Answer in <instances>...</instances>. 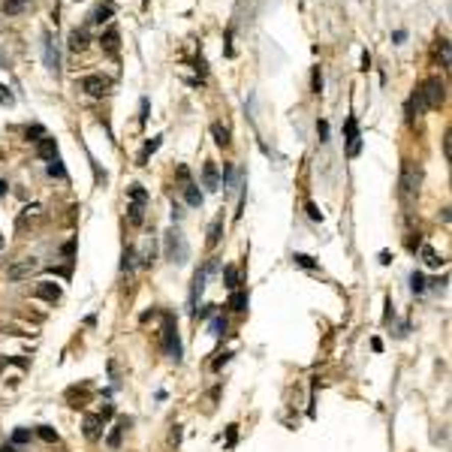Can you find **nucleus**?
Returning a JSON list of instances; mask_svg holds the SVG:
<instances>
[{
	"mask_svg": "<svg viewBox=\"0 0 452 452\" xmlns=\"http://www.w3.org/2000/svg\"><path fill=\"white\" fill-rule=\"evenodd\" d=\"M419 184H422V169L413 160H404V166H401V181H398V193L404 199V205H410L416 199Z\"/></svg>",
	"mask_w": 452,
	"mask_h": 452,
	"instance_id": "nucleus-1",
	"label": "nucleus"
},
{
	"mask_svg": "<svg viewBox=\"0 0 452 452\" xmlns=\"http://www.w3.org/2000/svg\"><path fill=\"white\" fill-rule=\"evenodd\" d=\"M163 250H166V259L169 262H178V265H184L187 259H190V247H187V238H184V232L181 229H166V235H163Z\"/></svg>",
	"mask_w": 452,
	"mask_h": 452,
	"instance_id": "nucleus-2",
	"label": "nucleus"
},
{
	"mask_svg": "<svg viewBox=\"0 0 452 452\" xmlns=\"http://www.w3.org/2000/svg\"><path fill=\"white\" fill-rule=\"evenodd\" d=\"M416 91H419L425 109H440V106H443V99H446V85H443V79H440V76L425 79Z\"/></svg>",
	"mask_w": 452,
	"mask_h": 452,
	"instance_id": "nucleus-3",
	"label": "nucleus"
},
{
	"mask_svg": "<svg viewBox=\"0 0 452 452\" xmlns=\"http://www.w3.org/2000/svg\"><path fill=\"white\" fill-rule=\"evenodd\" d=\"M163 350L169 359L181 362V338H178V323L172 314H163Z\"/></svg>",
	"mask_w": 452,
	"mask_h": 452,
	"instance_id": "nucleus-4",
	"label": "nucleus"
},
{
	"mask_svg": "<svg viewBox=\"0 0 452 452\" xmlns=\"http://www.w3.org/2000/svg\"><path fill=\"white\" fill-rule=\"evenodd\" d=\"M79 88H82L88 97H103V94H109L112 82H109L106 76H85V79L79 82Z\"/></svg>",
	"mask_w": 452,
	"mask_h": 452,
	"instance_id": "nucleus-5",
	"label": "nucleus"
},
{
	"mask_svg": "<svg viewBox=\"0 0 452 452\" xmlns=\"http://www.w3.org/2000/svg\"><path fill=\"white\" fill-rule=\"evenodd\" d=\"M36 268H39V262L33 257H28V259H21V262L6 265V278H9V281H24V278H31Z\"/></svg>",
	"mask_w": 452,
	"mask_h": 452,
	"instance_id": "nucleus-6",
	"label": "nucleus"
},
{
	"mask_svg": "<svg viewBox=\"0 0 452 452\" xmlns=\"http://www.w3.org/2000/svg\"><path fill=\"white\" fill-rule=\"evenodd\" d=\"M42 58H45V66H48L55 76L61 72V52H58V45H55V39H52L48 33L42 36Z\"/></svg>",
	"mask_w": 452,
	"mask_h": 452,
	"instance_id": "nucleus-7",
	"label": "nucleus"
},
{
	"mask_svg": "<svg viewBox=\"0 0 452 452\" xmlns=\"http://www.w3.org/2000/svg\"><path fill=\"white\" fill-rule=\"evenodd\" d=\"M344 133H347V154H350V157H356V154L362 151V136H359V121H356L353 115L347 118Z\"/></svg>",
	"mask_w": 452,
	"mask_h": 452,
	"instance_id": "nucleus-8",
	"label": "nucleus"
},
{
	"mask_svg": "<svg viewBox=\"0 0 452 452\" xmlns=\"http://www.w3.org/2000/svg\"><path fill=\"white\" fill-rule=\"evenodd\" d=\"M130 428V419H121L112 425V431H109V437H106V446L109 449H121V437H124V431Z\"/></svg>",
	"mask_w": 452,
	"mask_h": 452,
	"instance_id": "nucleus-9",
	"label": "nucleus"
},
{
	"mask_svg": "<svg viewBox=\"0 0 452 452\" xmlns=\"http://www.w3.org/2000/svg\"><path fill=\"white\" fill-rule=\"evenodd\" d=\"M61 292H64V290H61L58 284H52V281H42V284L33 290V295H36V298H45V302H58V298H61Z\"/></svg>",
	"mask_w": 452,
	"mask_h": 452,
	"instance_id": "nucleus-10",
	"label": "nucleus"
},
{
	"mask_svg": "<svg viewBox=\"0 0 452 452\" xmlns=\"http://www.w3.org/2000/svg\"><path fill=\"white\" fill-rule=\"evenodd\" d=\"M99 434H103V419L97 413H88L85 416V437L88 440H99Z\"/></svg>",
	"mask_w": 452,
	"mask_h": 452,
	"instance_id": "nucleus-11",
	"label": "nucleus"
},
{
	"mask_svg": "<svg viewBox=\"0 0 452 452\" xmlns=\"http://www.w3.org/2000/svg\"><path fill=\"white\" fill-rule=\"evenodd\" d=\"M202 181H205L208 190H220V175H217V166H214V163H205V169H202Z\"/></svg>",
	"mask_w": 452,
	"mask_h": 452,
	"instance_id": "nucleus-12",
	"label": "nucleus"
},
{
	"mask_svg": "<svg viewBox=\"0 0 452 452\" xmlns=\"http://www.w3.org/2000/svg\"><path fill=\"white\" fill-rule=\"evenodd\" d=\"M205 278H208V268L202 265L199 271L193 274V290H190V305L196 308V298H199V292H202V287H205Z\"/></svg>",
	"mask_w": 452,
	"mask_h": 452,
	"instance_id": "nucleus-13",
	"label": "nucleus"
},
{
	"mask_svg": "<svg viewBox=\"0 0 452 452\" xmlns=\"http://www.w3.org/2000/svg\"><path fill=\"white\" fill-rule=\"evenodd\" d=\"M31 9V0H3V12L6 15H21Z\"/></svg>",
	"mask_w": 452,
	"mask_h": 452,
	"instance_id": "nucleus-14",
	"label": "nucleus"
},
{
	"mask_svg": "<svg viewBox=\"0 0 452 452\" xmlns=\"http://www.w3.org/2000/svg\"><path fill=\"white\" fill-rule=\"evenodd\" d=\"M103 48H106V55H118V31L115 28H109V31L103 33Z\"/></svg>",
	"mask_w": 452,
	"mask_h": 452,
	"instance_id": "nucleus-15",
	"label": "nucleus"
},
{
	"mask_svg": "<svg viewBox=\"0 0 452 452\" xmlns=\"http://www.w3.org/2000/svg\"><path fill=\"white\" fill-rule=\"evenodd\" d=\"M220 235H223V217H214L211 226H208V247H217Z\"/></svg>",
	"mask_w": 452,
	"mask_h": 452,
	"instance_id": "nucleus-16",
	"label": "nucleus"
},
{
	"mask_svg": "<svg viewBox=\"0 0 452 452\" xmlns=\"http://www.w3.org/2000/svg\"><path fill=\"white\" fill-rule=\"evenodd\" d=\"M247 302H250V298H247V292L244 290H232V295H229V308L238 311V314L247 311Z\"/></svg>",
	"mask_w": 452,
	"mask_h": 452,
	"instance_id": "nucleus-17",
	"label": "nucleus"
},
{
	"mask_svg": "<svg viewBox=\"0 0 452 452\" xmlns=\"http://www.w3.org/2000/svg\"><path fill=\"white\" fill-rule=\"evenodd\" d=\"M39 157H45V160H52V157H58V145H55V139H48V136H42L39 139Z\"/></svg>",
	"mask_w": 452,
	"mask_h": 452,
	"instance_id": "nucleus-18",
	"label": "nucleus"
},
{
	"mask_svg": "<svg viewBox=\"0 0 452 452\" xmlns=\"http://www.w3.org/2000/svg\"><path fill=\"white\" fill-rule=\"evenodd\" d=\"M184 199H187V205H190V208H199V205H202V190L196 187L193 181H190V184H184Z\"/></svg>",
	"mask_w": 452,
	"mask_h": 452,
	"instance_id": "nucleus-19",
	"label": "nucleus"
},
{
	"mask_svg": "<svg viewBox=\"0 0 452 452\" xmlns=\"http://www.w3.org/2000/svg\"><path fill=\"white\" fill-rule=\"evenodd\" d=\"M419 250H422V259H425V265H428V268H440V265H443V257H437V250H434V247L422 244Z\"/></svg>",
	"mask_w": 452,
	"mask_h": 452,
	"instance_id": "nucleus-20",
	"label": "nucleus"
},
{
	"mask_svg": "<svg viewBox=\"0 0 452 452\" xmlns=\"http://www.w3.org/2000/svg\"><path fill=\"white\" fill-rule=\"evenodd\" d=\"M133 268H136V247H133V244H127V247H124V257H121V271H133Z\"/></svg>",
	"mask_w": 452,
	"mask_h": 452,
	"instance_id": "nucleus-21",
	"label": "nucleus"
},
{
	"mask_svg": "<svg viewBox=\"0 0 452 452\" xmlns=\"http://www.w3.org/2000/svg\"><path fill=\"white\" fill-rule=\"evenodd\" d=\"M127 196H130V202H139V205H145V202H148V190H145L142 184H130Z\"/></svg>",
	"mask_w": 452,
	"mask_h": 452,
	"instance_id": "nucleus-22",
	"label": "nucleus"
},
{
	"mask_svg": "<svg viewBox=\"0 0 452 452\" xmlns=\"http://www.w3.org/2000/svg\"><path fill=\"white\" fill-rule=\"evenodd\" d=\"M157 148H160V136L148 139V142H145V148H142V154H139V166H145V160H148V157H151V154H154Z\"/></svg>",
	"mask_w": 452,
	"mask_h": 452,
	"instance_id": "nucleus-23",
	"label": "nucleus"
},
{
	"mask_svg": "<svg viewBox=\"0 0 452 452\" xmlns=\"http://www.w3.org/2000/svg\"><path fill=\"white\" fill-rule=\"evenodd\" d=\"M85 45H88V33L85 31H72L69 33V48H72V52H82Z\"/></svg>",
	"mask_w": 452,
	"mask_h": 452,
	"instance_id": "nucleus-24",
	"label": "nucleus"
},
{
	"mask_svg": "<svg viewBox=\"0 0 452 452\" xmlns=\"http://www.w3.org/2000/svg\"><path fill=\"white\" fill-rule=\"evenodd\" d=\"M127 211H130V223H133V226H139L142 220H145V205H139V202H130Z\"/></svg>",
	"mask_w": 452,
	"mask_h": 452,
	"instance_id": "nucleus-25",
	"label": "nucleus"
},
{
	"mask_svg": "<svg viewBox=\"0 0 452 452\" xmlns=\"http://www.w3.org/2000/svg\"><path fill=\"white\" fill-rule=\"evenodd\" d=\"M109 18H112V6H97L91 12V24H106Z\"/></svg>",
	"mask_w": 452,
	"mask_h": 452,
	"instance_id": "nucleus-26",
	"label": "nucleus"
},
{
	"mask_svg": "<svg viewBox=\"0 0 452 452\" xmlns=\"http://www.w3.org/2000/svg\"><path fill=\"white\" fill-rule=\"evenodd\" d=\"M292 262L295 265H302V268H311V271H317L320 268V262L314 257H308V254H292Z\"/></svg>",
	"mask_w": 452,
	"mask_h": 452,
	"instance_id": "nucleus-27",
	"label": "nucleus"
},
{
	"mask_svg": "<svg viewBox=\"0 0 452 452\" xmlns=\"http://www.w3.org/2000/svg\"><path fill=\"white\" fill-rule=\"evenodd\" d=\"M223 284L229 290H238V268L235 265H226L223 268Z\"/></svg>",
	"mask_w": 452,
	"mask_h": 452,
	"instance_id": "nucleus-28",
	"label": "nucleus"
},
{
	"mask_svg": "<svg viewBox=\"0 0 452 452\" xmlns=\"http://www.w3.org/2000/svg\"><path fill=\"white\" fill-rule=\"evenodd\" d=\"M410 287H413L416 295H422V292L428 290V281H425V274H422V271H413V274H410Z\"/></svg>",
	"mask_w": 452,
	"mask_h": 452,
	"instance_id": "nucleus-29",
	"label": "nucleus"
},
{
	"mask_svg": "<svg viewBox=\"0 0 452 452\" xmlns=\"http://www.w3.org/2000/svg\"><path fill=\"white\" fill-rule=\"evenodd\" d=\"M45 172H48L52 178H66V169H64V163L58 160V157H52V160H48V166H45Z\"/></svg>",
	"mask_w": 452,
	"mask_h": 452,
	"instance_id": "nucleus-30",
	"label": "nucleus"
},
{
	"mask_svg": "<svg viewBox=\"0 0 452 452\" xmlns=\"http://www.w3.org/2000/svg\"><path fill=\"white\" fill-rule=\"evenodd\" d=\"M31 437H33V431H31V428H15V431H12V446L31 443Z\"/></svg>",
	"mask_w": 452,
	"mask_h": 452,
	"instance_id": "nucleus-31",
	"label": "nucleus"
},
{
	"mask_svg": "<svg viewBox=\"0 0 452 452\" xmlns=\"http://www.w3.org/2000/svg\"><path fill=\"white\" fill-rule=\"evenodd\" d=\"M211 133H214V142L217 145H229V130L223 124H211Z\"/></svg>",
	"mask_w": 452,
	"mask_h": 452,
	"instance_id": "nucleus-32",
	"label": "nucleus"
},
{
	"mask_svg": "<svg viewBox=\"0 0 452 452\" xmlns=\"http://www.w3.org/2000/svg\"><path fill=\"white\" fill-rule=\"evenodd\" d=\"M36 434H39L45 443H58V431H55L52 425H39V428H36Z\"/></svg>",
	"mask_w": 452,
	"mask_h": 452,
	"instance_id": "nucleus-33",
	"label": "nucleus"
},
{
	"mask_svg": "<svg viewBox=\"0 0 452 452\" xmlns=\"http://www.w3.org/2000/svg\"><path fill=\"white\" fill-rule=\"evenodd\" d=\"M437 58H440V66H449V39L437 42Z\"/></svg>",
	"mask_w": 452,
	"mask_h": 452,
	"instance_id": "nucleus-34",
	"label": "nucleus"
},
{
	"mask_svg": "<svg viewBox=\"0 0 452 452\" xmlns=\"http://www.w3.org/2000/svg\"><path fill=\"white\" fill-rule=\"evenodd\" d=\"M211 335H217V338L226 335V320L223 317H214V320H211Z\"/></svg>",
	"mask_w": 452,
	"mask_h": 452,
	"instance_id": "nucleus-35",
	"label": "nucleus"
},
{
	"mask_svg": "<svg viewBox=\"0 0 452 452\" xmlns=\"http://www.w3.org/2000/svg\"><path fill=\"white\" fill-rule=\"evenodd\" d=\"M311 85H314V94L323 91V72H320V66H314V79H311Z\"/></svg>",
	"mask_w": 452,
	"mask_h": 452,
	"instance_id": "nucleus-36",
	"label": "nucleus"
},
{
	"mask_svg": "<svg viewBox=\"0 0 452 452\" xmlns=\"http://www.w3.org/2000/svg\"><path fill=\"white\" fill-rule=\"evenodd\" d=\"M42 136H45V130L39 127V124H33V127H28V139H31V142H39Z\"/></svg>",
	"mask_w": 452,
	"mask_h": 452,
	"instance_id": "nucleus-37",
	"label": "nucleus"
},
{
	"mask_svg": "<svg viewBox=\"0 0 452 452\" xmlns=\"http://www.w3.org/2000/svg\"><path fill=\"white\" fill-rule=\"evenodd\" d=\"M0 103H6V106H12V103H15V97H12V91H9L6 85H0Z\"/></svg>",
	"mask_w": 452,
	"mask_h": 452,
	"instance_id": "nucleus-38",
	"label": "nucleus"
},
{
	"mask_svg": "<svg viewBox=\"0 0 452 452\" xmlns=\"http://www.w3.org/2000/svg\"><path fill=\"white\" fill-rule=\"evenodd\" d=\"M308 217H311V220H323V211H320L314 202H308Z\"/></svg>",
	"mask_w": 452,
	"mask_h": 452,
	"instance_id": "nucleus-39",
	"label": "nucleus"
},
{
	"mask_svg": "<svg viewBox=\"0 0 452 452\" xmlns=\"http://www.w3.org/2000/svg\"><path fill=\"white\" fill-rule=\"evenodd\" d=\"M169 443H181V425H172V431H169Z\"/></svg>",
	"mask_w": 452,
	"mask_h": 452,
	"instance_id": "nucleus-40",
	"label": "nucleus"
},
{
	"mask_svg": "<svg viewBox=\"0 0 452 452\" xmlns=\"http://www.w3.org/2000/svg\"><path fill=\"white\" fill-rule=\"evenodd\" d=\"M97 416H99V419H103V422H106V419H112V416H115V404H106V407L99 410Z\"/></svg>",
	"mask_w": 452,
	"mask_h": 452,
	"instance_id": "nucleus-41",
	"label": "nucleus"
},
{
	"mask_svg": "<svg viewBox=\"0 0 452 452\" xmlns=\"http://www.w3.org/2000/svg\"><path fill=\"white\" fill-rule=\"evenodd\" d=\"M238 425H229V431H226V443L229 446H235V440H238V431H235Z\"/></svg>",
	"mask_w": 452,
	"mask_h": 452,
	"instance_id": "nucleus-42",
	"label": "nucleus"
},
{
	"mask_svg": "<svg viewBox=\"0 0 452 452\" xmlns=\"http://www.w3.org/2000/svg\"><path fill=\"white\" fill-rule=\"evenodd\" d=\"M196 317H202V320H205V317H214V305H202V311H193Z\"/></svg>",
	"mask_w": 452,
	"mask_h": 452,
	"instance_id": "nucleus-43",
	"label": "nucleus"
},
{
	"mask_svg": "<svg viewBox=\"0 0 452 452\" xmlns=\"http://www.w3.org/2000/svg\"><path fill=\"white\" fill-rule=\"evenodd\" d=\"M317 133H320V142H329V124H325V121L317 124Z\"/></svg>",
	"mask_w": 452,
	"mask_h": 452,
	"instance_id": "nucleus-44",
	"label": "nucleus"
},
{
	"mask_svg": "<svg viewBox=\"0 0 452 452\" xmlns=\"http://www.w3.org/2000/svg\"><path fill=\"white\" fill-rule=\"evenodd\" d=\"M175 172H178V178H181L184 184H190V169H187V166H178Z\"/></svg>",
	"mask_w": 452,
	"mask_h": 452,
	"instance_id": "nucleus-45",
	"label": "nucleus"
},
{
	"mask_svg": "<svg viewBox=\"0 0 452 452\" xmlns=\"http://www.w3.org/2000/svg\"><path fill=\"white\" fill-rule=\"evenodd\" d=\"M449 154H452V142H449V133H446V136H443V157L449 160Z\"/></svg>",
	"mask_w": 452,
	"mask_h": 452,
	"instance_id": "nucleus-46",
	"label": "nucleus"
},
{
	"mask_svg": "<svg viewBox=\"0 0 452 452\" xmlns=\"http://www.w3.org/2000/svg\"><path fill=\"white\" fill-rule=\"evenodd\" d=\"M226 362H229V353H223V356H220V359H214V365H211V368L217 371V368H223Z\"/></svg>",
	"mask_w": 452,
	"mask_h": 452,
	"instance_id": "nucleus-47",
	"label": "nucleus"
},
{
	"mask_svg": "<svg viewBox=\"0 0 452 452\" xmlns=\"http://www.w3.org/2000/svg\"><path fill=\"white\" fill-rule=\"evenodd\" d=\"M139 112H142L139 118H142V121H148V99H142V103H139Z\"/></svg>",
	"mask_w": 452,
	"mask_h": 452,
	"instance_id": "nucleus-48",
	"label": "nucleus"
},
{
	"mask_svg": "<svg viewBox=\"0 0 452 452\" xmlns=\"http://www.w3.org/2000/svg\"><path fill=\"white\" fill-rule=\"evenodd\" d=\"M61 250H64V257H72V250H76V241H66Z\"/></svg>",
	"mask_w": 452,
	"mask_h": 452,
	"instance_id": "nucleus-49",
	"label": "nucleus"
},
{
	"mask_svg": "<svg viewBox=\"0 0 452 452\" xmlns=\"http://www.w3.org/2000/svg\"><path fill=\"white\" fill-rule=\"evenodd\" d=\"M181 214H184L181 205H172V220H181Z\"/></svg>",
	"mask_w": 452,
	"mask_h": 452,
	"instance_id": "nucleus-50",
	"label": "nucleus"
},
{
	"mask_svg": "<svg viewBox=\"0 0 452 452\" xmlns=\"http://www.w3.org/2000/svg\"><path fill=\"white\" fill-rule=\"evenodd\" d=\"M392 39H395V42H404V39H407V33H404V31H395V33H392Z\"/></svg>",
	"mask_w": 452,
	"mask_h": 452,
	"instance_id": "nucleus-51",
	"label": "nucleus"
},
{
	"mask_svg": "<svg viewBox=\"0 0 452 452\" xmlns=\"http://www.w3.org/2000/svg\"><path fill=\"white\" fill-rule=\"evenodd\" d=\"M368 66H371V55L365 52V55H362V69H368Z\"/></svg>",
	"mask_w": 452,
	"mask_h": 452,
	"instance_id": "nucleus-52",
	"label": "nucleus"
},
{
	"mask_svg": "<svg viewBox=\"0 0 452 452\" xmlns=\"http://www.w3.org/2000/svg\"><path fill=\"white\" fill-rule=\"evenodd\" d=\"M0 452H15V446H12V443H3V446H0Z\"/></svg>",
	"mask_w": 452,
	"mask_h": 452,
	"instance_id": "nucleus-53",
	"label": "nucleus"
},
{
	"mask_svg": "<svg viewBox=\"0 0 452 452\" xmlns=\"http://www.w3.org/2000/svg\"><path fill=\"white\" fill-rule=\"evenodd\" d=\"M6 190H9V184H6V181H0V196H6Z\"/></svg>",
	"mask_w": 452,
	"mask_h": 452,
	"instance_id": "nucleus-54",
	"label": "nucleus"
},
{
	"mask_svg": "<svg viewBox=\"0 0 452 452\" xmlns=\"http://www.w3.org/2000/svg\"><path fill=\"white\" fill-rule=\"evenodd\" d=\"M6 64H9V58H6V55L0 52V66H6Z\"/></svg>",
	"mask_w": 452,
	"mask_h": 452,
	"instance_id": "nucleus-55",
	"label": "nucleus"
},
{
	"mask_svg": "<svg viewBox=\"0 0 452 452\" xmlns=\"http://www.w3.org/2000/svg\"><path fill=\"white\" fill-rule=\"evenodd\" d=\"M3 244H6V241H3V232H0V247H3Z\"/></svg>",
	"mask_w": 452,
	"mask_h": 452,
	"instance_id": "nucleus-56",
	"label": "nucleus"
}]
</instances>
